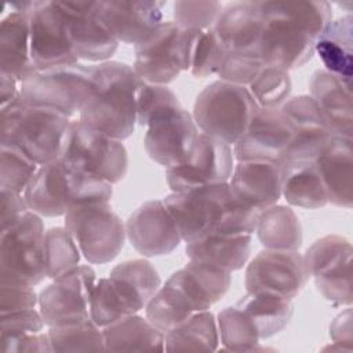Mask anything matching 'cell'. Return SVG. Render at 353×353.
Returning <instances> with one entry per match:
<instances>
[{"label":"cell","mask_w":353,"mask_h":353,"mask_svg":"<svg viewBox=\"0 0 353 353\" xmlns=\"http://www.w3.org/2000/svg\"><path fill=\"white\" fill-rule=\"evenodd\" d=\"M263 28L258 57L268 66L292 70L307 63L314 44L332 21L328 1H261Z\"/></svg>","instance_id":"cell-1"},{"label":"cell","mask_w":353,"mask_h":353,"mask_svg":"<svg viewBox=\"0 0 353 353\" xmlns=\"http://www.w3.org/2000/svg\"><path fill=\"white\" fill-rule=\"evenodd\" d=\"M161 200L172 215L185 243L211 233L252 234L261 214V211L239 201L229 182L188 192H172Z\"/></svg>","instance_id":"cell-2"},{"label":"cell","mask_w":353,"mask_h":353,"mask_svg":"<svg viewBox=\"0 0 353 353\" xmlns=\"http://www.w3.org/2000/svg\"><path fill=\"white\" fill-rule=\"evenodd\" d=\"M112 194V183L61 157L39 165L23 192L29 210L47 218L87 204L109 203Z\"/></svg>","instance_id":"cell-3"},{"label":"cell","mask_w":353,"mask_h":353,"mask_svg":"<svg viewBox=\"0 0 353 353\" xmlns=\"http://www.w3.org/2000/svg\"><path fill=\"white\" fill-rule=\"evenodd\" d=\"M95 65L97 88L79 113L85 125L120 141L127 139L137 124V94L143 81L132 66L120 61Z\"/></svg>","instance_id":"cell-4"},{"label":"cell","mask_w":353,"mask_h":353,"mask_svg":"<svg viewBox=\"0 0 353 353\" xmlns=\"http://www.w3.org/2000/svg\"><path fill=\"white\" fill-rule=\"evenodd\" d=\"M1 143L14 145L39 165L61 154L70 117L21 98L0 109Z\"/></svg>","instance_id":"cell-5"},{"label":"cell","mask_w":353,"mask_h":353,"mask_svg":"<svg viewBox=\"0 0 353 353\" xmlns=\"http://www.w3.org/2000/svg\"><path fill=\"white\" fill-rule=\"evenodd\" d=\"M258 108L247 87L216 80L199 92L192 116L203 134L233 146Z\"/></svg>","instance_id":"cell-6"},{"label":"cell","mask_w":353,"mask_h":353,"mask_svg":"<svg viewBox=\"0 0 353 353\" xmlns=\"http://www.w3.org/2000/svg\"><path fill=\"white\" fill-rule=\"evenodd\" d=\"M43 216L28 211L0 236V284L34 287L47 277Z\"/></svg>","instance_id":"cell-7"},{"label":"cell","mask_w":353,"mask_h":353,"mask_svg":"<svg viewBox=\"0 0 353 353\" xmlns=\"http://www.w3.org/2000/svg\"><path fill=\"white\" fill-rule=\"evenodd\" d=\"M199 33L164 21L148 40L134 46L135 73L152 84L174 81L181 72L190 69Z\"/></svg>","instance_id":"cell-8"},{"label":"cell","mask_w":353,"mask_h":353,"mask_svg":"<svg viewBox=\"0 0 353 353\" xmlns=\"http://www.w3.org/2000/svg\"><path fill=\"white\" fill-rule=\"evenodd\" d=\"M97 88L95 65L74 63L36 72L21 83V99L55 109L72 117L84 108Z\"/></svg>","instance_id":"cell-9"},{"label":"cell","mask_w":353,"mask_h":353,"mask_svg":"<svg viewBox=\"0 0 353 353\" xmlns=\"http://www.w3.org/2000/svg\"><path fill=\"white\" fill-rule=\"evenodd\" d=\"M59 157L112 185L120 182L128 170V153L123 141L80 120L70 121Z\"/></svg>","instance_id":"cell-10"},{"label":"cell","mask_w":353,"mask_h":353,"mask_svg":"<svg viewBox=\"0 0 353 353\" xmlns=\"http://www.w3.org/2000/svg\"><path fill=\"white\" fill-rule=\"evenodd\" d=\"M63 218V226L88 263H108L120 254L127 237L125 225L109 203L81 205Z\"/></svg>","instance_id":"cell-11"},{"label":"cell","mask_w":353,"mask_h":353,"mask_svg":"<svg viewBox=\"0 0 353 353\" xmlns=\"http://www.w3.org/2000/svg\"><path fill=\"white\" fill-rule=\"evenodd\" d=\"M352 243L338 234L316 240L305 252L307 274L320 294L335 306L352 305Z\"/></svg>","instance_id":"cell-12"},{"label":"cell","mask_w":353,"mask_h":353,"mask_svg":"<svg viewBox=\"0 0 353 353\" xmlns=\"http://www.w3.org/2000/svg\"><path fill=\"white\" fill-rule=\"evenodd\" d=\"M95 281V272L88 265H79L52 280L39 294V307L46 325L61 327L90 320V298Z\"/></svg>","instance_id":"cell-13"},{"label":"cell","mask_w":353,"mask_h":353,"mask_svg":"<svg viewBox=\"0 0 353 353\" xmlns=\"http://www.w3.org/2000/svg\"><path fill=\"white\" fill-rule=\"evenodd\" d=\"M233 167L234 156L232 146L200 132L189 159L165 168V179L172 192H188L196 188L229 182Z\"/></svg>","instance_id":"cell-14"},{"label":"cell","mask_w":353,"mask_h":353,"mask_svg":"<svg viewBox=\"0 0 353 353\" xmlns=\"http://www.w3.org/2000/svg\"><path fill=\"white\" fill-rule=\"evenodd\" d=\"M199 134L192 113L182 106L168 108L148 123L145 150L153 161L168 168L189 159Z\"/></svg>","instance_id":"cell-15"},{"label":"cell","mask_w":353,"mask_h":353,"mask_svg":"<svg viewBox=\"0 0 353 353\" xmlns=\"http://www.w3.org/2000/svg\"><path fill=\"white\" fill-rule=\"evenodd\" d=\"M309 274L303 255L290 250L265 248L248 263L244 285L247 292H261L294 299Z\"/></svg>","instance_id":"cell-16"},{"label":"cell","mask_w":353,"mask_h":353,"mask_svg":"<svg viewBox=\"0 0 353 353\" xmlns=\"http://www.w3.org/2000/svg\"><path fill=\"white\" fill-rule=\"evenodd\" d=\"M30 57L37 72L79 63L55 1H34L29 12Z\"/></svg>","instance_id":"cell-17"},{"label":"cell","mask_w":353,"mask_h":353,"mask_svg":"<svg viewBox=\"0 0 353 353\" xmlns=\"http://www.w3.org/2000/svg\"><path fill=\"white\" fill-rule=\"evenodd\" d=\"M292 138V125L280 108H258L245 132L233 145L234 160L280 161Z\"/></svg>","instance_id":"cell-18"},{"label":"cell","mask_w":353,"mask_h":353,"mask_svg":"<svg viewBox=\"0 0 353 353\" xmlns=\"http://www.w3.org/2000/svg\"><path fill=\"white\" fill-rule=\"evenodd\" d=\"M125 234L135 251L148 258L168 255L182 241L178 226L163 200L141 204L128 216Z\"/></svg>","instance_id":"cell-19"},{"label":"cell","mask_w":353,"mask_h":353,"mask_svg":"<svg viewBox=\"0 0 353 353\" xmlns=\"http://www.w3.org/2000/svg\"><path fill=\"white\" fill-rule=\"evenodd\" d=\"M165 1H94V11L108 32L120 43L141 44L163 21Z\"/></svg>","instance_id":"cell-20"},{"label":"cell","mask_w":353,"mask_h":353,"mask_svg":"<svg viewBox=\"0 0 353 353\" xmlns=\"http://www.w3.org/2000/svg\"><path fill=\"white\" fill-rule=\"evenodd\" d=\"M290 120L294 138L280 163L314 161L334 134L310 95L290 97L280 108Z\"/></svg>","instance_id":"cell-21"},{"label":"cell","mask_w":353,"mask_h":353,"mask_svg":"<svg viewBox=\"0 0 353 353\" xmlns=\"http://www.w3.org/2000/svg\"><path fill=\"white\" fill-rule=\"evenodd\" d=\"M79 59L105 62L116 52L119 41L108 32L94 11V1H55Z\"/></svg>","instance_id":"cell-22"},{"label":"cell","mask_w":353,"mask_h":353,"mask_svg":"<svg viewBox=\"0 0 353 353\" xmlns=\"http://www.w3.org/2000/svg\"><path fill=\"white\" fill-rule=\"evenodd\" d=\"M283 167L276 160H243L233 167L229 185L243 204L263 211L281 197Z\"/></svg>","instance_id":"cell-23"},{"label":"cell","mask_w":353,"mask_h":353,"mask_svg":"<svg viewBox=\"0 0 353 353\" xmlns=\"http://www.w3.org/2000/svg\"><path fill=\"white\" fill-rule=\"evenodd\" d=\"M263 28L261 1H234L222 8L212 29L226 54L258 57Z\"/></svg>","instance_id":"cell-24"},{"label":"cell","mask_w":353,"mask_h":353,"mask_svg":"<svg viewBox=\"0 0 353 353\" xmlns=\"http://www.w3.org/2000/svg\"><path fill=\"white\" fill-rule=\"evenodd\" d=\"M309 91L332 134L353 138L352 84L325 69H317L309 80Z\"/></svg>","instance_id":"cell-25"},{"label":"cell","mask_w":353,"mask_h":353,"mask_svg":"<svg viewBox=\"0 0 353 353\" xmlns=\"http://www.w3.org/2000/svg\"><path fill=\"white\" fill-rule=\"evenodd\" d=\"M165 283L174 287L199 313L210 310L228 292L232 276L219 268L189 261L182 269L174 272Z\"/></svg>","instance_id":"cell-26"},{"label":"cell","mask_w":353,"mask_h":353,"mask_svg":"<svg viewBox=\"0 0 353 353\" xmlns=\"http://www.w3.org/2000/svg\"><path fill=\"white\" fill-rule=\"evenodd\" d=\"M316 164L328 203L350 208L353 203V138L334 135L316 159Z\"/></svg>","instance_id":"cell-27"},{"label":"cell","mask_w":353,"mask_h":353,"mask_svg":"<svg viewBox=\"0 0 353 353\" xmlns=\"http://www.w3.org/2000/svg\"><path fill=\"white\" fill-rule=\"evenodd\" d=\"M29 12L11 11L0 23V70L15 76L19 83L37 72L30 57Z\"/></svg>","instance_id":"cell-28"},{"label":"cell","mask_w":353,"mask_h":353,"mask_svg":"<svg viewBox=\"0 0 353 353\" xmlns=\"http://www.w3.org/2000/svg\"><path fill=\"white\" fill-rule=\"evenodd\" d=\"M251 236L240 233H211L186 243L189 261L207 263L229 273L241 269L250 258Z\"/></svg>","instance_id":"cell-29"},{"label":"cell","mask_w":353,"mask_h":353,"mask_svg":"<svg viewBox=\"0 0 353 353\" xmlns=\"http://www.w3.org/2000/svg\"><path fill=\"white\" fill-rule=\"evenodd\" d=\"M324 69L352 84L353 76V17L332 19L314 44Z\"/></svg>","instance_id":"cell-30"},{"label":"cell","mask_w":353,"mask_h":353,"mask_svg":"<svg viewBox=\"0 0 353 353\" xmlns=\"http://www.w3.org/2000/svg\"><path fill=\"white\" fill-rule=\"evenodd\" d=\"M281 196L290 205L316 210L328 203L316 160L281 163Z\"/></svg>","instance_id":"cell-31"},{"label":"cell","mask_w":353,"mask_h":353,"mask_svg":"<svg viewBox=\"0 0 353 353\" xmlns=\"http://www.w3.org/2000/svg\"><path fill=\"white\" fill-rule=\"evenodd\" d=\"M102 330L105 349L108 352L165 350V334L138 313L124 317Z\"/></svg>","instance_id":"cell-32"},{"label":"cell","mask_w":353,"mask_h":353,"mask_svg":"<svg viewBox=\"0 0 353 353\" xmlns=\"http://www.w3.org/2000/svg\"><path fill=\"white\" fill-rule=\"evenodd\" d=\"M142 309L135 296L116 279L108 276L95 281L90 298V319L98 327L105 328Z\"/></svg>","instance_id":"cell-33"},{"label":"cell","mask_w":353,"mask_h":353,"mask_svg":"<svg viewBox=\"0 0 353 353\" xmlns=\"http://www.w3.org/2000/svg\"><path fill=\"white\" fill-rule=\"evenodd\" d=\"M236 306L248 316L261 339L280 332L294 314L292 299L272 294L247 292L236 302Z\"/></svg>","instance_id":"cell-34"},{"label":"cell","mask_w":353,"mask_h":353,"mask_svg":"<svg viewBox=\"0 0 353 353\" xmlns=\"http://www.w3.org/2000/svg\"><path fill=\"white\" fill-rule=\"evenodd\" d=\"M256 234L261 244L270 250L298 251L302 244L299 218L287 205H272L259 214Z\"/></svg>","instance_id":"cell-35"},{"label":"cell","mask_w":353,"mask_h":353,"mask_svg":"<svg viewBox=\"0 0 353 353\" xmlns=\"http://www.w3.org/2000/svg\"><path fill=\"white\" fill-rule=\"evenodd\" d=\"M218 324L210 310L194 313L192 317L165 332V352H215L218 350Z\"/></svg>","instance_id":"cell-36"},{"label":"cell","mask_w":353,"mask_h":353,"mask_svg":"<svg viewBox=\"0 0 353 353\" xmlns=\"http://www.w3.org/2000/svg\"><path fill=\"white\" fill-rule=\"evenodd\" d=\"M219 341L225 350L252 352L261 341L254 324L239 306H228L218 313L216 319Z\"/></svg>","instance_id":"cell-37"},{"label":"cell","mask_w":353,"mask_h":353,"mask_svg":"<svg viewBox=\"0 0 353 353\" xmlns=\"http://www.w3.org/2000/svg\"><path fill=\"white\" fill-rule=\"evenodd\" d=\"M109 276L120 281L135 296L143 309L161 287L159 272L146 259L124 261L116 265L110 270Z\"/></svg>","instance_id":"cell-38"},{"label":"cell","mask_w":353,"mask_h":353,"mask_svg":"<svg viewBox=\"0 0 353 353\" xmlns=\"http://www.w3.org/2000/svg\"><path fill=\"white\" fill-rule=\"evenodd\" d=\"M44 256L47 277L55 280L79 266L81 252L68 229L55 226L46 230Z\"/></svg>","instance_id":"cell-39"},{"label":"cell","mask_w":353,"mask_h":353,"mask_svg":"<svg viewBox=\"0 0 353 353\" xmlns=\"http://www.w3.org/2000/svg\"><path fill=\"white\" fill-rule=\"evenodd\" d=\"M52 352H101L105 349L103 330L91 319L70 325L48 327Z\"/></svg>","instance_id":"cell-40"},{"label":"cell","mask_w":353,"mask_h":353,"mask_svg":"<svg viewBox=\"0 0 353 353\" xmlns=\"http://www.w3.org/2000/svg\"><path fill=\"white\" fill-rule=\"evenodd\" d=\"M247 88L259 108L279 109L290 98L292 83L287 70L265 65Z\"/></svg>","instance_id":"cell-41"},{"label":"cell","mask_w":353,"mask_h":353,"mask_svg":"<svg viewBox=\"0 0 353 353\" xmlns=\"http://www.w3.org/2000/svg\"><path fill=\"white\" fill-rule=\"evenodd\" d=\"M39 164L14 145L0 146V188L23 193L33 179Z\"/></svg>","instance_id":"cell-42"},{"label":"cell","mask_w":353,"mask_h":353,"mask_svg":"<svg viewBox=\"0 0 353 353\" xmlns=\"http://www.w3.org/2000/svg\"><path fill=\"white\" fill-rule=\"evenodd\" d=\"M225 57L226 51L221 46L214 29L210 28L207 30H200L189 70L194 77L200 79L216 74Z\"/></svg>","instance_id":"cell-43"},{"label":"cell","mask_w":353,"mask_h":353,"mask_svg":"<svg viewBox=\"0 0 353 353\" xmlns=\"http://www.w3.org/2000/svg\"><path fill=\"white\" fill-rule=\"evenodd\" d=\"M181 106L175 92L164 84L142 81L137 94V123L146 127L161 110Z\"/></svg>","instance_id":"cell-44"},{"label":"cell","mask_w":353,"mask_h":353,"mask_svg":"<svg viewBox=\"0 0 353 353\" xmlns=\"http://www.w3.org/2000/svg\"><path fill=\"white\" fill-rule=\"evenodd\" d=\"M219 1H175L174 22L189 30H207L214 26L221 11Z\"/></svg>","instance_id":"cell-45"},{"label":"cell","mask_w":353,"mask_h":353,"mask_svg":"<svg viewBox=\"0 0 353 353\" xmlns=\"http://www.w3.org/2000/svg\"><path fill=\"white\" fill-rule=\"evenodd\" d=\"M263 66L265 63L259 57L226 54L216 76L222 81L248 87Z\"/></svg>","instance_id":"cell-46"},{"label":"cell","mask_w":353,"mask_h":353,"mask_svg":"<svg viewBox=\"0 0 353 353\" xmlns=\"http://www.w3.org/2000/svg\"><path fill=\"white\" fill-rule=\"evenodd\" d=\"M46 325L40 310L28 309L1 314L0 342L4 343L19 336L40 332Z\"/></svg>","instance_id":"cell-47"},{"label":"cell","mask_w":353,"mask_h":353,"mask_svg":"<svg viewBox=\"0 0 353 353\" xmlns=\"http://www.w3.org/2000/svg\"><path fill=\"white\" fill-rule=\"evenodd\" d=\"M39 305V295L30 285L0 284V312L11 313L34 309Z\"/></svg>","instance_id":"cell-48"},{"label":"cell","mask_w":353,"mask_h":353,"mask_svg":"<svg viewBox=\"0 0 353 353\" xmlns=\"http://www.w3.org/2000/svg\"><path fill=\"white\" fill-rule=\"evenodd\" d=\"M0 201H1V214H0V221H1V229H6L15 223L19 218H22L29 210V205L26 203V199L23 193L0 188Z\"/></svg>","instance_id":"cell-49"},{"label":"cell","mask_w":353,"mask_h":353,"mask_svg":"<svg viewBox=\"0 0 353 353\" xmlns=\"http://www.w3.org/2000/svg\"><path fill=\"white\" fill-rule=\"evenodd\" d=\"M4 353H51L52 346L47 332H34L1 343Z\"/></svg>","instance_id":"cell-50"},{"label":"cell","mask_w":353,"mask_h":353,"mask_svg":"<svg viewBox=\"0 0 353 353\" xmlns=\"http://www.w3.org/2000/svg\"><path fill=\"white\" fill-rule=\"evenodd\" d=\"M330 336L332 339V343L339 346L343 352L353 350V325L350 306H347L343 312L334 317L330 324Z\"/></svg>","instance_id":"cell-51"},{"label":"cell","mask_w":353,"mask_h":353,"mask_svg":"<svg viewBox=\"0 0 353 353\" xmlns=\"http://www.w3.org/2000/svg\"><path fill=\"white\" fill-rule=\"evenodd\" d=\"M21 98V83L15 76L0 70V109Z\"/></svg>","instance_id":"cell-52"}]
</instances>
